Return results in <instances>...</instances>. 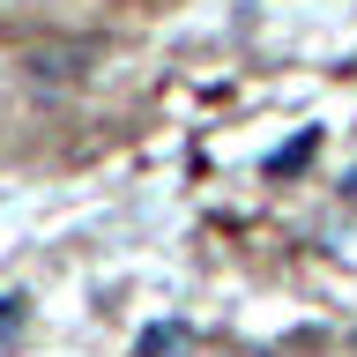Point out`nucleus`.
<instances>
[{
    "instance_id": "obj_1",
    "label": "nucleus",
    "mask_w": 357,
    "mask_h": 357,
    "mask_svg": "<svg viewBox=\"0 0 357 357\" xmlns=\"http://www.w3.org/2000/svg\"><path fill=\"white\" fill-rule=\"evenodd\" d=\"M186 350V328H149L142 335V357H178Z\"/></svg>"
},
{
    "instance_id": "obj_2",
    "label": "nucleus",
    "mask_w": 357,
    "mask_h": 357,
    "mask_svg": "<svg viewBox=\"0 0 357 357\" xmlns=\"http://www.w3.org/2000/svg\"><path fill=\"white\" fill-rule=\"evenodd\" d=\"M15 320H22V305H15V298H0V335H15Z\"/></svg>"
},
{
    "instance_id": "obj_3",
    "label": "nucleus",
    "mask_w": 357,
    "mask_h": 357,
    "mask_svg": "<svg viewBox=\"0 0 357 357\" xmlns=\"http://www.w3.org/2000/svg\"><path fill=\"white\" fill-rule=\"evenodd\" d=\"M350 194H357V172H350Z\"/></svg>"
}]
</instances>
